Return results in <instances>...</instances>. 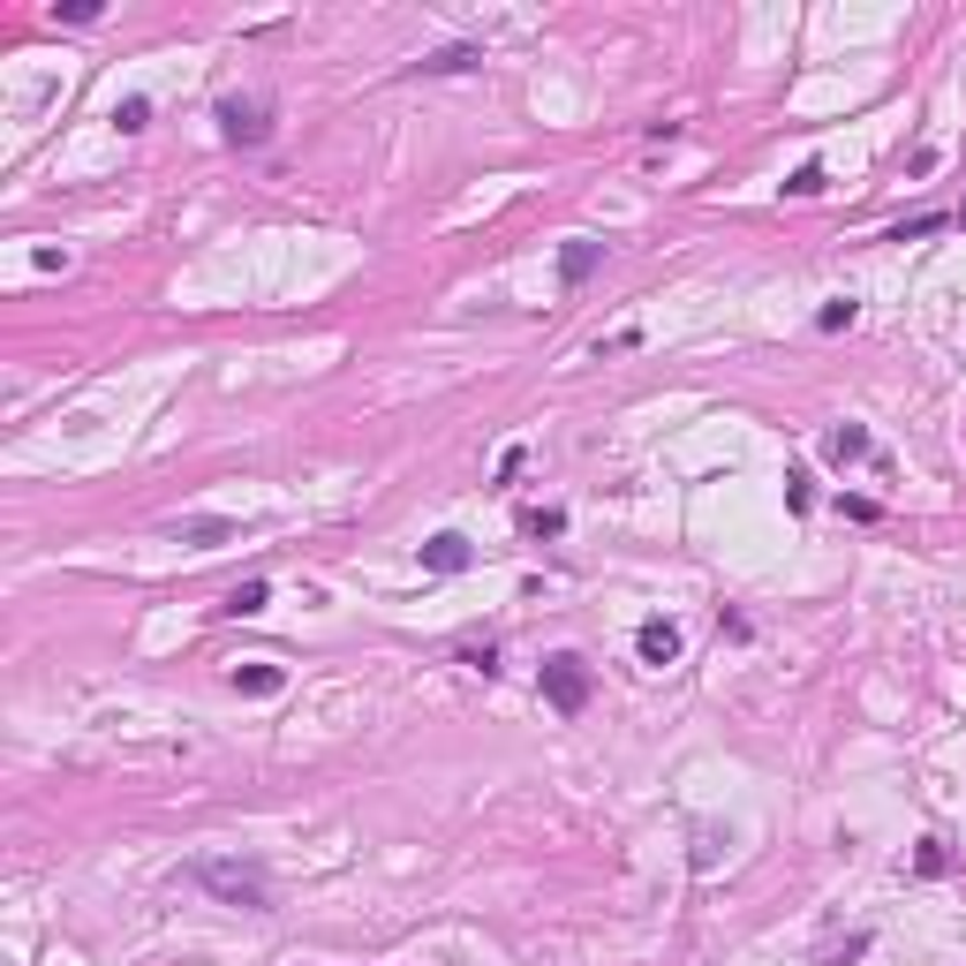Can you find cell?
I'll return each mask as SVG.
<instances>
[{"instance_id":"obj_1","label":"cell","mask_w":966,"mask_h":966,"mask_svg":"<svg viewBox=\"0 0 966 966\" xmlns=\"http://www.w3.org/2000/svg\"><path fill=\"white\" fill-rule=\"evenodd\" d=\"M189 884L212 891L219 906H250V914L272 906V876H265L257 861H242V853H204V861H189Z\"/></svg>"},{"instance_id":"obj_2","label":"cell","mask_w":966,"mask_h":966,"mask_svg":"<svg viewBox=\"0 0 966 966\" xmlns=\"http://www.w3.org/2000/svg\"><path fill=\"white\" fill-rule=\"evenodd\" d=\"M544 702H551L559 717H582V710H589V664H582L574 649L544 657Z\"/></svg>"},{"instance_id":"obj_3","label":"cell","mask_w":966,"mask_h":966,"mask_svg":"<svg viewBox=\"0 0 966 966\" xmlns=\"http://www.w3.org/2000/svg\"><path fill=\"white\" fill-rule=\"evenodd\" d=\"M219 137L227 144H265L272 137V99H219Z\"/></svg>"},{"instance_id":"obj_4","label":"cell","mask_w":966,"mask_h":966,"mask_svg":"<svg viewBox=\"0 0 966 966\" xmlns=\"http://www.w3.org/2000/svg\"><path fill=\"white\" fill-rule=\"evenodd\" d=\"M166 536H174V544L212 551V544H227V536H234V521H219V513H189V521H166Z\"/></svg>"},{"instance_id":"obj_5","label":"cell","mask_w":966,"mask_h":966,"mask_svg":"<svg viewBox=\"0 0 966 966\" xmlns=\"http://www.w3.org/2000/svg\"><path fill=\"white\" fill-rule=\"evenodd\" d=\"M423 567H431V574H469V567H476V551H469V536H454V529H446V536H431V544H423Z\"/></svg>"},{"instance_id":"obj_6","label":"cell","mask_w":966,"mask_h":966,"mask_svg":"<svg viewBox=\"0 0 966 966\" xmlns=\"http://www.w3.org/2000/svg\"><path fill=\"white\" fill-rule=\"evenodd\" d=\"M635 657H643V664H672V657H679V627H672V620H643V627H635Z\"/></svg>"},{"instance_id":"obj_7","label":"cell","mask_w":966,"mask_h":966,"mask_svg":"<svg viewBox=\"0 0 966 966\" xmlns=\"http://www.w3.org/2000/svg\"><path fill=\"white\" fill-rule=\"evenodd\" d=\"M265 605H272V582H265V574H250V582H234V589H227V605H219V612H227V620H257Z\"/></svg>"},{"instance_id":"obj_8","label":"cell","mask_w":966,"mask_h":966,"mask_svg":"<svg viewBox=\"0 0 966 966\" xmlns=\"http://www.w3.org/2000/svg\"><path fill=\"white\" fill-rule=\"evenodd\" d=\"M597 265H605V242H567V250H559V280H567V288H582Z\"/></svg>"},{"instance_id":"obj_9","label":"cell","mask_w":966,"mask_h":966,"mask_svg":"<svg viewBox=\"0 0 966 966\" xmlns=\"http://www.w3.org/2000/svg\"><path fill=\"white\" fill-rule=\"evenodd\" d=\"M861 454H868V431H861V423H830V431H823V461L846 469V461H861Z\"/></svg>"},{"instance_id":"obj_10","label":"cell","mask_w":966,"mask_h":966,"mask_svg":"<svg viewBox=\"0 0 966 966\" xmlns=\"http://www.w3.org/2000/svg\"><path fill=\"white\" fill-rule=\"evenodd\" d=\"M476 61H483V46H438V53H423L416 68H423V76H469Z\"/></svg>"},{"instance_id":"obj_11","label":"cell","mask_w":966,"mask_h":966,"mask_svg":"<svg viewBox=\"0 0 966 966\" xmlns=\"http://www.w3.org/2000/svg\"><path fill=\"white\" fill-rule=\"evenodd\" d=\"M234 687H242V695H280L288 672H280V664H234Z\"/></svg>"},{"instance_id":"obj_12","label":"cell","mask_w":966,"mask_h":966,"mask_svg":"<svg viewBox=\"0 0 966 966\" xmlns=\"http://www.w3.org/2000/svg\"><path fill=\"white\" fill-rule=\"evenodd\" d=\"M937 227H952V212H914V219H899L884 242H921V234H937Z\"/></svg>"},{"instance_id":"obj_13","label":"cell","mask_w":966,"mask_h":966,"mask_svg":"<svg viewBox=\"0 0 966 966\" xmlns=\"http://www.w3.org/2000/svg\"><path fill=\"white\" fill-rule=\"evenodd\" d=\"M853 318H861V303H853V295H838V303H823V310H815V325H823V332H846Z\"/></svg>"},{"instance_id":"obj_14","label":"cell","mask_w":966,"mask_h":966,"mask_svg":"<svg viewBox=\"0 0 966 966\" xmlns=\"http://www.w3.org/2000/svg\"><path fill=\"white\" fill-rule=\"evenodd\" d=\"M53 23H99V0H53Z\"/></svg>"},{"instance_id":"obj_15","label":"cell","mask_w":966,"mask_h":966,"mask_svg":"<svg viewBox=\"0 0 966 966\" xmlns=\"http://www.w3.org/2000/svg\"><path fill=\"white\" fill-rule=\"evenodd\" d=\"M114 122H122V129H129V137H137V129H144V122H152V106H144V99H122V106H114Z\"/></svg>"},{"instance_id":"obj_16","label":"cell","mask_w":966,"mask_h":966,"mask_svg":"<svg viewBox=\"0 0 966 966\" xmlns=\"http://www.w3.org/2000/svg\"><path fill=\"white\" fill-rule=\"evenodd\" d=\"M914 868H921V876H944V868H952V853H944V846H937V838H929V846H921V853H914Z\"/></svg>"},{"instance_id":"obj_17","label":"cell","mask_w":966,"mask_h":966,"mask_svg":"<svg viewBox=\"0 0 966 966\" xmlns=\"http://www.w3.org/2000/svg\"><path fill=\"white\" fill-rule=\"evenodd\" d=\"M786 506H793V513H808V506H815V491H808V476H801V469L786 476Z\"/></svg>"},{"instance_id":"obj_18","label":"cell","mask_w":966,"mask_h":966,"mask_svg":"<svg viewBox=\"0 0 966 966\" xmlns=\"http://www.w3.org/2000/svg\"><path fill=\"white\" fill-rule=\"evenodd\" d=\"M786 189H793V196H815V189H823V166L808 160V166H801V174H793V181H786Z\"/></svg>"},{"instance_id":"obj_19","label":"cell","mask_w":966,"mask_h":966,"mask_svg":"<svg viewBox=\"0 0 966 966\" xmlns=\"http://www.w3.org/2000/svg\"><path fill=\"white\" fill-rule=\"evenodd\" d=\"M529 529H536V536H559V529H567V513H559V506H544V513H529Z\"/></svg>"},{"instance_id":"obj_20","label":"cell","mask_w":966,"mask_h":966,"mask_svg":"<svg viewBox=\"0 0 966 966\" xmlns=\"http://www.w3.org/2000/svg\"><path fill=\"white\" fill-rule=\"evenodd\" d=\"M861 952H868V937H846L838 952H823V966H846V959H861Z\"/></svg>"},{"instance_id":"obj_21","label":"cell","mask_w":966,"mask_h":966,"mask_svg":"<svg viewBox=\"0 0 966 966\" xmlns=\"http://www.w3.org/2000/svg\"><path fill=\"white\" fill-rule=\"evenodd\" d=\"M461 664H476V672H483V679H491V672H498V657H491V643H469V649H461Z\"/></svg>"},{"instance_id":"obj_22","label":"cell","mask_w":966,"mask_h":966,"mask_svg":"<svg viewBox=\"0 0 966 966\" xmlns=\"http://www.w3.org/2000/svg\"><path fill=\"white\" fill-rule=\"evenodd\" d=\"M952 219H959V227H966V204H959V212H952Z\"/></svg>"}]
</instances>
